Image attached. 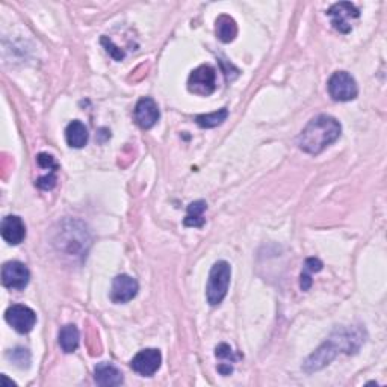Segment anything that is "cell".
<instances>
[{"label": "cell", "instance_id": "cell-1", "mask_svg": "<svg viewBox=\"0 0 387 387\" xmlns=\"http://www.w3.org/2000/svg\"><path fill=\"white\" fill-rule=\"evenodd\" d=\"M365 342V336L360 328H343V330L336 332L330 339L324 342L321 347L312 354V356L304 363L306 372H315V370L323 369L339 354L341 351L347 354L357 352Z\"/></svg>", "mask_w": 387, "mask_h": 387}, {"label": "cell", "instance_id": "cell-2", "mask_svg": "<svg viewBox=\"0 0 387 387\" xmlns=\"http://www.w3.org/2000/svg\"><path fill=\"white\" fill-rule=\"evenodd\" d=\"M341 134V123L330 117V115L321 114L307 123V126L301 130L296 143H298V147L304 153L319 154L328 145L336 143Z\"/></svg>", "mask_w": 387, "mask_h": 387}, {"label": "cell", "instance_id": "cell-3", "mask_svg": "<svg viewBox=\"0 0 387 387\" xmlns=\"http://www.w3.org/2000/svg\"><path fill=\"white\" fill-rule=\"evenodd\" d=\"M230 277H232V268L226 260L213 263L209 273L208 286H206V298H208L210 306L217 307L224 301L230 286Z\"/></svg>", "mask_w": 387, "mask_h": 387}, {"label": "cell", "instance_id": "cell-4", "mask_svg": "<svg viewBox=\"0 0 387 387\" xmlns=\"http://www.w3.org/2000/svg\"><path fill=\"white\" fill-rule=\"evenodd\" d=\"M328 94L336 102H351L359 94L357 82L347 71H336L328 79Z\"/></svg>", "mask_w": 387, "mask_h": 387}, {"label": "cell", "instance_id": "cell-5", "mask_svg": "<svg viewBox=\"0 0 387 387\" xmlns=\"http://www.w3.org/2000/svg\"><path fill=\"white\" fill-rule=\"evenodd\" d=\"M189 93L195 96H210L217 89V71L210 65H200L188 79Z\"/></svg>", "mask_w": 387, "mask_h": 387}, {"label": "cell", "instance_id": "cell-6", "mask_svg": "<svg viewBox=\"0 0 387 387\" xmlns=\"http://www.w3.org/2000/svg\"><path fill=\"white\" fill-rule=\"evenodd\" d=\"M327 15L332 17V24L336 30L342 32V34H348L352 29V21L360 17V12L352 3L339 2L330 6Z\"/></svg>", "mask_w": 387, "mask_h": 387}, {"label": "cell", "instance_id": "cell-7", "mask_svg": "<svg viewBox=\"0 0 387 387\" xmlns=\"http://www.w3.org/2000/svg\"><path fill=\"white\" fill-rule=\"evenodd\" d=\"M5 319L15 332L26 334L32 332V328L37 324L35 312L23 304H14L5 312Z\"/></svg>", "mask_w": 387, "mask_h": 387}, {"label": "cell", "instance_id": "cell-8", "mask_svg": "<svg viewBox=\"0 0 387 387\" xmlns=\"http://www.w3.org/2000/svg\"><path fill=\"white\" fill-rule=\"evenodd\" d=\"M30 273L28 267L21 262L12 260L8 262L2 268V283L8 289L21 291L28 286Z\"/></svg>", "mask_w": 387, "mask_h": 387}, {"label": "cell", "instance_id": "cell-9", "mask_svg": "<svg viewBox=\"0 0 387 387\" xmlns=\"http://www.w3.org/2000/svg\"><path fill=\"white\" fill-rule=\"evenodd\" d=\"M161 363H162L161 351L156 348H147V350L139 351L136 356L132 359L130 366L139 375L152 377L158 372Z\"/></svg>", "mask_w": 387, "mask_h": 387}, {"label": "cell", "instance_id": "cell-10", "mask_svg": "<svg viewBox=\"0 0 387 387\" xmlns=\"http://www.w3.org/2000/svg\"><path fill=\"white\" fill-rule=\"evenodd\" d=\"M138 282L127 274H121L114 278L112 282V291H111V300L115 304H125L132 301L138 294Z\"/></svg>", "mask_w": 387, "mask_h": 387}, {"label": "cell", "instance_id": "cell-11", "mask_svg": "<svg viewBox=\"0 0 387 387\" xmlns=\"http://www.w3.org/2000/svg\"><path fill=\"white\" fill-rule=\"evenodd\" d=\"M135 121L141 129H152L159 121L161 112L153 98L144 97L135 106Z\"/></svg>", "mask_w": 387, "mask_h": 387}, {"label": "cell", "instance_id": "cell-12", "mask_svg": "<svg viewBox=\"0 0 387 387\" xmlns=\"http://www.w3.org/2000/svg\"><path fill=\"white\" fill-rule=\"evenodd\" d=\"M0 233H2V237L10 245H19L26 237V226H24L20 217L8 215L2 221Z\"/></svg>", "mask_w": 387, "mask_h": 387}, {"label": "cell", "instance_id": "cell-13", "mask_svg": "<svg viewBox=\"0 0 387 387\" xmlns=\"http://www.w3.org/2000/svg\"><path fill=\"white\" fill-rule=\"evenodd\" d=\"M94 380L98 386L103 387H114V386H121L125 381V377H123L121 370L114 366L108 361H103V363H98L94 369Z\"/></svg>", "mask_w": 387, "mask_h": 387}, {"label": "cell", "instance_id": "cell-14", "mask_svg": "<svg viewBox=\"0 0 387 387\" xmlns=\"http://www.w3.org/2000/svg\"><path fill=\"white\" fill-rule=\"evenodd\" d=\"M65 139L71 148H82L88 143V129L79 120L71 121L65 129Z\"/></svg>", "mask_w": 387, "mask_h": 387}, {"label": "cell", "instance_id": "cell-15", "mask_svg": "<svg viewBox=\"0 0 387 387\" xmlns=\"http://www.w3.org/2000/svg\"><path fill=\"white\" fill-rule=\"evenodd\" d=\"M217 37L222 43H232L237 35V24L230 15H219L215 26Z\"/></svg>", "mask_w": 387, "mask_h": 387}, {"label": "cell", "instance_id": "cell-16", "mask_svg": "<svg viewBox=\"0 0 387 387\" xmlns=\"http://www.w3.org/2000/svg\"><path fill=\"white\" fill-rule=\"evenodd\" d=\"M79 341H80V334L76 325L69 324L61 328L60 332V347L64 352H74L79 347Z\"/></svg>", "mask_w": 387, "mask_h": 387}, {"label": "cell", "instance_id": "cell-17", "mask_svg": "<svg viewBox=\"0 0 387 387\" xmlns=\"http://www.w3.org/2000/svg\"><path fill=\"white\" fill-rule=\"evenodd\" d=\"M208 209V204L203 200L199 201H194L188 206V213H186V218L183 221V224L186 227H203L204 226V217L203 213Z\"/></svg>", "mask_w": 387, "mask_h": 387}, {"label": "cell", "instance_id": "cell-18", "mask_svg": "<svg viewBox=\"0 0 387 387\" xmlns=\"http://www.w3.org/2000/svg\"><path fill=\"white\" fill-rule=\"evenodd\" d=\"M227 117H228V111L226 108H222L212 114L197 115L195 123L203 129H212V127H217V126L222 125V123L227 120Z\"/></svg>", "mask_w": 387, "mask_h": 387}, {"label": "cell", "instance_id": "cell-19", "mask_svg": "<svg viewBox=\"0 0 387 387\" xmlns=\"http://www.w3.org/2000/svg\"><path fill=\"white\" fill-rule=\"evenodd\" d=\"M323 262L316 258H309L304 263V269L301 273L300 277V286H301V291L307 292L310 287H312V274L314 273H319L321 269H323Z\"/></svg>", "mask_w": 387, "mask_h": 387}, {"label": "cell", "instance_id": "cell-20", "mask_svg": "<svg viewBox=\"0 0 387 387\" xmlns=\"http://www.w3.org/2000/svg\"><path fill=\"white\" fill-rule=\"evenodd\" d=\"M215 356L221 360H228V361H236V356H235V352L233 350L228 347L227 343H219L218 347L215 348Z\"/></svg>", "mask_w": 387, "mask_h": 387}, {"label": "cell", "instance_id": "cell-21", "mask_svg": "<svg viewBox=\"0 0 387 387\" xmlns=\"http://www.w3.org/2000/svg\"><path fill=\"white\" fill-rule=\"evenodd\" d=\"M102 44L106 47V52H108L115 61H123V57H125V53L121 52V48H118L117 46H114V43L108 37H103L102 38Z\"/></svg>", "mask_w": 387, "mask_h": 387}, {"label": "cell", "instance_id": "cell-22", "mask_svg": "<svg viewBox=\"0 0 387 387\" xmlns=\"http://www.w3.org/2000/svg\"><path fill=\"white\" fill-rule=\"evenodd\" d=\"M37 162L41 168L44 170H51V171H57V163L55 162L53 156L47 154V153H39L37 156Z\"/></svg>", "mask_w": 387, "mask_h": 387}, {"label": "cell", "instance_id": "cell-23", "mask_svg": "<svg viewBox=\"0 0 387 387\" xmlns=\"http://www.w3.org/2000/svg\"><path fill=\"white\" fill-rule=\"evenodd\" d=\"M56 185V172H51V174H47V176H43V177H39L37 180V186L39 189H44V191H51V189H53Z\"/></svg>", "mask_w": 387, "mask_h": 387}, {"label": "cell", "instance_id": "cell-24", "mask_svg": "<svg viewBox=\"0 0 387 387\" xmlns=\"http://www.w3.org/2000/svg\"><path fill=\"white\" fill-rule=\"evenodd\" d=\"M218 372L222 374V375H230L233 372V366L230 365V363H221L218 366Z\"/></svg>", "mask_w": 387, "mask_h": 387}]
</instances>
